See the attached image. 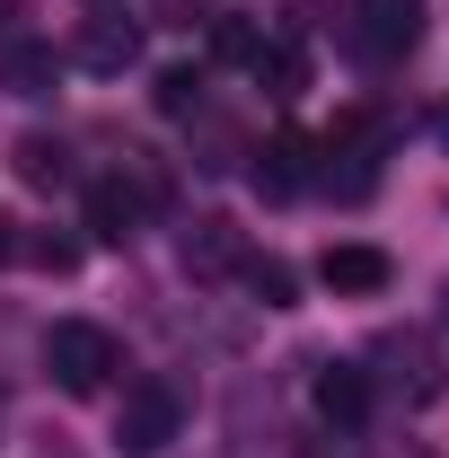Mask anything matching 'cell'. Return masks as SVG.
<instances>
[{"instance_id": "1", "label": "cell", "mask_w": 449, "mask_h": 458, "mask_svg": "<svg viewBox=\"0 0 449 458\" xmlns=\"http://www.w3.org/2000/svg\"><path fill=\"white\" fill-rule=\"evenodd\" d=\"M45 370H54L62 397H97L114 370H123V352H114L106 327H89V318H62L54 335H45Z\"/></svg>"}, {"instance_id": "2", "label": "cell", "mask_w": 449, "mask_h": 458, "mask_svg": "<svg viewBox=\"0 0 449 458\" xmlns=\"http://www.w3.org/2000/svg\"><path fill=\"white\" fill-rule=\"evenodd\" d=\"M176 414H185V405H176L168 379H132V388H123V414H114L123 458H159V450L176 441Z\"/></svg>"}, {"instance_id": "3", "label": "cell", "mask_w": 449, "mask_h": 458, "mask_svg": "<svg viewBox=\"0 0 449 458\" xmlns=\"http://www.w3.org/2000/svg\"><path fill=\"white\" fill-rule=\"evenodd\" d=\"M423 45V0H352V54L361 62H405Z\"/></svg>"}, {"instance_id": "4", "label": "cell", "mask_w": 449, "mask_h": 458, "mask_svg": "<svg viewBox=\"0 0 449 458\" xmlns=\"http://www.w3.org/2000/svg\"><path fill=\"white\" fill-rule=\"evenodd\" d=\"M388 256H379V247H361V238H343V247H326V256H318V283L326 291H343V300H370V291H388Z\"/></svg>"}, {"instance_id": "5", "label": "cell", "mask_w": 449, "mask_h": 458, "mask_svg": "<svg viewBox=\"0 0 449 458\" xmlns=\"http://www.w3.org/2000/svg\"><path fill=\"white\" fill-rule=\"evenodd\" d=\"M132 54H141V27H132V18H114V9H97V18L80 27V62H89V71H123Z\"/></svg>"}, {"instance_id": "6", "label": "cell", "mask_w": 449, "mask_h": 458, "mask_svg": "<svg viewBox=\"0 0 449 458\" xmlns=\"http://www.w3.org/2000/svg\"><path fill=\"white\" fill-rule=\"evenodd\" d=\"M309 397H318V414H326V423H343V432H352V423H361V414H370V379H361V370H352V361H326V370H318V388H309Z\"/></svg>"}, {"instance_id": "7", "label": "cell", "mask_w": 449, "mask_h": 458, "mask_svg": "<svg viewBox=\"0 0 449 458\" xmlns=\"http://www.w3.org/2000/svg\"><path fill=\"white\" fill-rule=\"evenodd\" d=\"M256 185H265V194H300V185H309V141H300V132H274V141L256 150Z\"/></svg>"}, {"instance_id": "8", "label": "cell", "mask_w": 449, "mask_h": 458, "mask_svg": "<svg viewBox=\"0 0 449 458\" xmlns=\"http://www.w3.org/2000/svg\"><path fill=\"white\" fill-rule=\"evenodd\" d=\"M185 265H194V274H229V265H238V229H229V221H203L194 238H185Z\"/></svg>"}, {"instance_id": "9", "label": "cell", "mask_w": 449, "mask_h": 458, "mask_svg": "<svg viewBox=\"0 0 449 458\" xmlns=\"http://www.w3.org/2000/svg\"><path fill=\"white\" fill-rule=\"evenodd\" d=\"M256 80H265V89H274L282 106H291V98L309 89V54H300V45H274V54L256 62Z\"/></svg>"}, {"instance_id": "10", "label": "cell", "mask_w": 449, "mask_h": 458, "mask_svg": "<svg viewBox=\"0 0 449 458\" xmlns=\"http://www.w3.org/2000/svg\"><path fill=\"white\" fill-rule=\"evenodd\" d=\"M18 176H27V185H62V176H71V150L45 141V132H27V141H18Z\"/></svg>"}, {"instance_id": "11", "label": "cell", "mask_w": 449, "mask_h": 458, "mask_svg": "<svg viewBox=\"0 0 449 458\" xmlns=\"http://www.w3.org/2000/svg\"><path fill=\"white\" fill-rule=\"evenodd\" d=\"M54 80H62V62L45 54V45H18V54H9V89H18V98H45Z\"/></svg>"}, {"instance_id": "12", "label": "cell", "mask_w": 449, "mask_h": 458, "mask_svg": "<svg viewBox=\"0 0 449 458\" xmlns=\"http://www.w3.org/2000/svg\"><path fill=\"white\" fill-rule=\"evenodd\" d=\"M238 274H247V291H256L265 309H291V265H282V256H238Z\"/></svg>"}, {"instance_id": "13", "label": "cell", "mask_w": 449, "mask_h": 458, "mask_svg": "<svg viewBox=\"0 0 449 458\" xmlns=\"http://www.w3.org/2000/svg\"><path fill=\"white\" fill-rule=\"evenodd\" d=\"M203 106V80L194 71H159V114H194Z\"/></svg>"}, {"instance_id": "14", "label": "cell", "mask_w": 449, "mask_h": 458, "mask_svg": "<svg viewBox=\"0 0 449 458\" xmlns=\"http://www.w3.org/2000/svg\"><path fill=\"white\" fill-rule=\"evenodd\" d=\"M18 256H27V265H45V274H71V265H80V247H71V238H18Z\"/></svg>"}, {"instance_id": "15", "label": "cell", "mask_w": 449, "mask_h": 458, "mask_svg": "<svg viewBox=\"0 0 449 458\" xmlns=\"http://www.w3.org/2000/svg\"><path fill=\"white\" fill-rule=\"evenodd\" d=\"M221 54L229 62H265V36H256L247 18H221Z\"/></svg>"}, {"instance_id": "16", "label": "cell", "mask_w": 449, "mask_h": 458, "mask_svg": "<svg viewBox=\"0 0 449 458\" xmlns=\"http://www.w3.org/2000/svg\"><path fill=\"white\" fill-rule=\"evenodd\" d=\"M203 9H212V0H159V18H168V27H194Z\"/></svg>"}, {"instance_id": "17", "label": "cell", "mask_w": 449, "mask_h": 458, "mask_svg": "<svg viewBox=\"0 0 449 458\" xmlns=\"http://www.w3.org/2000/svg\"><path fill=\"white\" fill-rule=\"evenodd\" d=\"M441 132H449V114H441Z\"/></svg>"}]
</instances>
